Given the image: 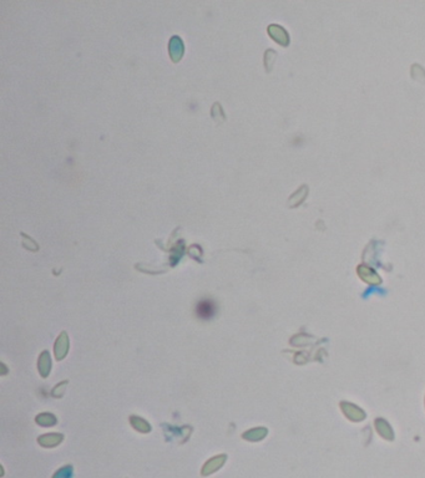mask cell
Wrapping results in <instances>:
<instances>
[{"instance_id":"cell-6","label":"cell","mask_w":425,"mask_h":478,"mask_svg":"<svg viewBox=\"0 0 425 478\" xmlns=\"http://www.w3.org/2000/svg\"><path fill=\"white\" fill-rule=\"evenodd\" d=\"M375 425H377V430L379 431V433L383 436V437L388 438V440H392L393 432H392V430H390V427L388 426V423L385 422V421L378 420L377 422H375Z\"/></svg>"},{"instance_id":"cell-2","label":"cell","mask_w":425,"mask_h":478,"mask_svg":"<svg viewBox=\"0 0 425 478\" xmlns=\"http://www.w3.org/2000/svg\"><path fill=\"white\" fill-rule=\"evenodd\" d=\"M268 33L277 43L282 44V45H287V44L290 43V38H288L287 31L283 28H281V26L271 25L268 28Z\"/></svg>"},{"instance_id":"cell-4","label":"cell","mask_w":425,"mask_h":478,"mask_svg":"<svg viewBox=\"0 0 425 478\" xmlns=\"http://www.w3.org/2000/svg\"><path fill=\"white\" fill-rule=\"evenodd\" d=\"M343 407V412L347 415V417H349L350 420L353 421H360L364 418V413L363 411H360L357 406H353L350 403H342Z\"/></svg>"},{"instance_id":"cell-3","label":"cell","mask_w":425,"mask_h":478,"mask_svg":"<svg viewBox=\"0 0 425 478\" xmlns=\"http://www.w3.org/2000/svg\"><path fill=\"white\" fill-rule=\"evenodd\" d=\"M358 274H359L360 278H362L363 281L368 282V283H372V284L380 283V278L377 276V273H375L373 269L368 268V267L365 266L358 267Z\"/></svg>"},{"instance_id":"cell-1","label":"cell","mask_w":425,"mask_h":478,"mask_svg":"<svg viewBox=\"0 0 425 478\" xmlns=\"http://www.w3.org/2000/svg\"><path fill=\"white\" fill-rule=\"evenodd\" d=\"M216 311L217 306L211 299H204V300L199 301L196 306V315L201 320H210L216 315Z\"/></svg>"},{"instance_id":"cell-5","label":"cell","mask_w":425,"mask_h":478,"mask_svg":"<svg viewBox=\"0 0 425 478\" xmlns=\"http://www.w3.org/2000/svg\"><path fill=\"white\" fill-rule=\"evenodd\" d=\"M307 193H308V187L307 186H302V187H301L300 190H298L297 192L290 198L291 207H297L298 204H301V203L303 202V199L306 198V195H307Z\"/></svg>"}]
</instances>
